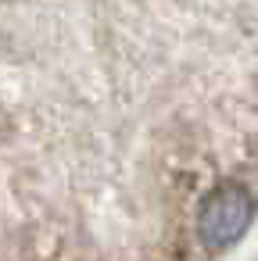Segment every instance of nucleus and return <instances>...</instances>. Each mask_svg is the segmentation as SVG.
Segmentation results:
<instances>
[{
  "label": "nucleus",
  "mask_w": 258,
  "mask_h": 261,
  "mask_svg": "<svg viewBox=\"0 0 258 261\" xmlns=\"http://www.w3.org/2000/svg\"><path fill=\"white\" fill-rule=\"evenodd\" d=\"M254 218V200L244 186L237 182H226L219 190H212L201 207H197V232L204 240V247L212 250H222V247H233L247 225Z\"/></svg>",
  "instance_id": "1"
}]
</instances>
